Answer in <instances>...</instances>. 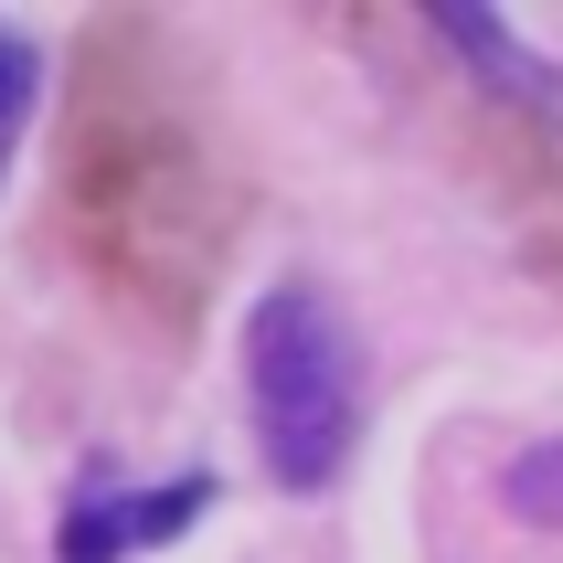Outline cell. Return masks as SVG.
<instances>
[{"mask_svg":"<svg viewBox=\"0 0 563 563\" xmlns=\"http://www.w3.org/2000/svg\"><path fill=\"white\" fill-rule=\"evenodd\" d=\"M437 43L446 54H468L489 86L510 96V107H532V118H563V64L532 54L521 32L500 22V11H468V0H437Z\"/></svg>","mask_w":563,"mask_h":563,"instance_id":"4","label":"cell"},{"mask_svg":"<svg viewBox=\"0 0 563 563\" xmlns=\"http://www.w3.org/2000/svg\"><path fill=\"white\" fill-rule=\"evenodd\" d=\"M64 170H75V202L96 191V234H107V266H128V255L150 245L159 266H170V298L191 309V287H202V266H213V234L191 223V191H202V170H191V139L170 118H128V107H96L75 118V150H64Z\"/></svg>","mask_w":563,"mask_h":563,"instance_id":"2","label":"cell"},{"mask_svg":"<svg viewBox=\"0 0 563 563\" xmlns=\"http://www.w3.org/2000/svg\"><path fill=\"white\" fill-rule=\"evenodd\" d=\"M245 394L277 489H330L362 437V351L319 287H266L245 319Z\"/></svg>","mask_w":563,"mask_h":563,"instance_id":"1","label":"cell"},{"mask_svg":"<svg viewBox=\"0 0 563 563\" xmlns=\"http://www.w3.org/2000/svg\"><path fill=\"white\" fill-rule=\"evenodd\" d=\"M32 96H43V54H32V32L0 22V181H11V150L32 128Z\"/></svg>","mask_w":563,"mask_h":563,"instance_id":"6","label":"cell"},{"mask_svg":"<svg viewBox=\"0 0 563 563\" xmlns=\"http://www.w3.org/2000/svg\"><path fill=\"white\" fill-rule=\"evenodd\" d=\"M213 510V478H159V489H86L54 532V563H128L139 542H181Z\"/></svg>","mask_w":563,"mask_h":563,"instance_id":"3","label":"cell"},{"mask_svg":"<svg viewBox=\"0 0 563 563\" xmlns=\"http://www.w3.org/2000/svg\"><path fill=\"white\" fill-rule=\"evenodd\" d=\"M500 500L532 521V532H563V437H532L521 457L500 468Z\"/></svg>","mask_w":563,"mask_h":563,"instance_id":"5","label":"cell"}]
</instances>
